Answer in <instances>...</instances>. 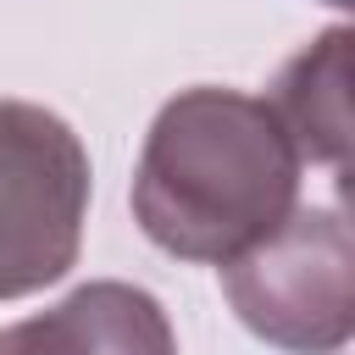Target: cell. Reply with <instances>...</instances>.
Segmentation results:
<instances>
[{"label":"cell","instance_id":"cell-3","mask_svg":"<svg viewBox=\"0 0 355 355\" xmlns=\"http://www.w3.org/2000/svg\"><path fill=\"white\" fill-rule=\"evenodd\" d=\"M89 150L33 100H0V300L39 294L78 266Z\"/></svg>","mask_w":355,"mask_h":355},{"label":"cell","instance_id":"cell-6","mask_svg":"<svg viewBox=\"0 0 355 355\" xmlns=\"http://www.w3.org/2000/svg\"><path fill=\"white\" fill-rule=\"evenodd\" d=\"M327 6H349V0H327Z\"/></svg>","mask_w":355,"mask_h":355},{"label":"cell","instance_id":"cell-1","mask_svg":"<svg viewBox=\"0 0 355 355\" xmlns=\"http://www.w3.org/2000/svg\"><path fill=\"white\" fill-rule=\"evenodd\" d=\"M300 155L244 89H178L133 166V222L178 261L222 266L300 205Z\"/></svg>","mask_w":355,"mask_h":355},{"label":"cell","instance_id":"cell-4","mask_svg":"<svg viewBox=\"0 0 355 355\" xmlns=\"http://www.w3.org/2000/svg\"><path fill=\"white\" fill-rule=\"evenodd\" d=\"M0 355H178V333L150 288L94 277L50 311L0 327Z\"/></svg>","mask_w":355,"mask_h":355},{"label":"cell","instance_id":"cell-2","mask_svg":"<svg viewBox=\"0 0 355 355\" xmlns=\"http://www.w3.org/2000/svg\"><path fill=\"white\" fill-rule=\"evenodd\" d=\"M233 316L283 355H338L355 333V239L338 205H294L266 239L222 261Z\"/></svg>","mask_w":355,"mask_h":355},{"label":"cell","instance_id":"cell-5","mask_svg":"<svg viewBox=\"0 0 355 355\" xmlns=\"http://www.w3.org/2000/svg\"><path fill=\"white\" fill-rule=\"evenodd\" d=\"M349 44H355V33L344 22L322 28L311 44H300L277 67L272 94H266L294 155L333 166L338 178L349 166Z\"/></svg>","mask_w":355,"mask_h":355}]
</instances>
